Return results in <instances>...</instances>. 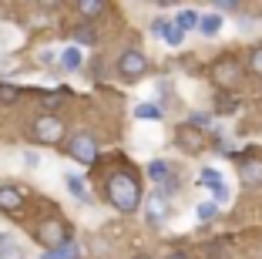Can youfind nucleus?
Masks as SVG:
<instances>
[{
  "label": "nucleus",
  "mask_w": 262,
  "mask_h": 259,
  "mask_svg": "<svg viewBox=\"0 0 262 259\" xmlns=\"http://www.w3.org/2000/svg\"><path fill=\"white\" fill-rule=\"evenodd\" d=\"M108 202L118 209V212H138L141 206V185L131 172H115L108 178Z\"/></svg>",
  "instance_id": "obj_1"
},
{
  "label": "nucleus",
  "mask_w": 262,
  "mask_h": 259,
  "mask_svg": "<svg viewBox=\"0 0 262 259\" xmlns=\"http://www.w3.org/2000/svg\"><path fill=\"white\" fill-rule=\"evenodd\" d=\"M212 77H215L219 88H232V84H239L242 77V64L235 54H225V57H219L215 64H212Z\"/></svg>",
  "instance_id": "obj_2"
},
{
  "label": "nucleus",
  "mask_w": 262,
  "mask_h": 259,
  "mask_svg": "<svg viewBox=\"0 0 262 259\" xmlns=\"http://www.w3.org/2000/svg\"><path fill=\"white\" fill-rule=\"evenodd\" d=\"M31 135H34V142H40V145H54V142H61V138H64V125H61V118L44 114V118L34 122Z\"/></svg>",
  "instance_id": "obj_3"
},
{
  "label": "nucleus",
  "mask_w": 262,
  "mask_h": 259,
  "mask_svg": "<svg viewBox=\"0 0 262 259\" xmlns=\"http://www.w3.org/2000/svg\"><path fill=\"white\" fill-rule=\"evenodd\" d=\"M71 158H77L81 165H94L98 162V142H94L88 131H77L71 138Z\"/></svg>",
  "instance_id": "obj_4"
},
{
  "label": "nucleus",
  "mask_w": 262,
  "mask_h": 259,
  "mask_svg": "<svg viewBox=\"0 0 262 259\" xmlns=\"http://www.w3.org/2000/svg\"><path fill=\"white\" fill-rule=\"evenodd\" d=\"M118 71H121V77H128V81H135V77H141L148 71V57L141 51H124L121 61H118Z\"/></svg>",
  "instance_id": "obj_5"
},
{
  "label": "nucleus",
  "mask_w": 262,
  "mask_h": 259,
  "mask_svg": "<svg viewBox=\"0 0 262 259\" xmlns=\"http://www.w3.org/2000/svg\"><path fill=\"white\" fill-rule=\"evenodd\" d=\"M40 243L47 246V249H57V246H64L68 243V226H64L61 219H47L44 226H40Z\"/></svg>",
  "instance_id": "obj_6"
},
{
  "label": "nucleus",
  "mask_w": 262,
  "mask_h": 259,
  "mask_svg": "<svg viewBox=\"0 0 262 259\" xmlns=\"http://www.w3.org/2000/svg\"><path fill=\"white\" fill-rule=\"evenodd\" d=\"M20 209H24V192L17 185H0V212L17 215Z\"/></svg>",
  "instance_id": "obj_7"
},
{
  "label": "nucleus",
  "mask_w": 262,
  "mask_h": 259,
  "mask_svg": "<svg viewBox=\"0 0 262 259\" xmlns=\"http://www.w3.org/2000/svg\"><path fill=\"white\" fill-rule=\"evenodd\" d=\"M145 209H148V222H151V226H165V222H168V215H171L168 198L158 195V192H155V195L145 202Z\"/></svg>",
  "instance_id": "obj_8"
},
{
  "label": "nucleus",
  "mask_w": 262,
  "mask_h": 259,
  "mask_svg": "<svg viewBox=\"0 0 262 259\" xmlns=\"http://www.w3.org/2000/svg\"><path fill=\"white\" fill-rule=\"evenodd\" d=\"M178 145L185 148L188 155H199L202 148H205V135H202L199 128H182L178 131Z\"/></svg>",
  "instance_id": "obj_9"
},
{
  "label": "nucleus",
  "mask_w": 262,
  "mask_h": 259,
  "mask_svg": "<svg viewBox=\"0 0 262 259\" xmlns=\"http://www.w3.org/2000/svg\"><path fill=\"white\" fill-rule=\"evenodd\" d=\"M239 175H242V182H246V185H259V182H262V162L246 158V162L239 165Z\"/></svg>",
  "instance_id": "obj_10"
},
{
  "label": "nucleus",
  "mask_w": 262,
  "mask_h": 259,
  "mask_svg": "<svg viewBox=\"0 0 262 259\" xmlns=\"http://www.w3.org/2000/svg\"><path fill=\"white\" fill-rule=\"evenodd\" d=\"M77 256H81L77 243H74V239H68V243H64V246H57V249H47L40 259H77Z\"/></svg>",
  "instance_id": "obj_11"
},
{
  "label": "nucleus",
  "mask_w": 262,
  "mask_h": 259,
  "mask_svg": "<svg viewBox=\"0 0 262 259\" xmlns=\"http://www.w3.org/2000/svg\"><path fill=\"white\" fill-rule=\"evenodd\" d=\"M64 185H68V192L74 198H81V202H91V192H88L84 178H77V175H64Z\"/></svg>",
  "instance_id": "obj_12"
},
{
  "label": "nucleus",
  "mask_w": 262,
  "mask_h": 259,
  "mask_svg": "<svg viewBox=\"0 0 262 259\" xmlns=\"http://www.w3.org/2000/svg\"><path fill=\"white\" fill-rule=\"evenodd\" d=\"M0 259H24V249L7 236V232H0Z\"/></svg>",
  "instance_id": "obj_13"
},
{
  "label": "nucleus",
  "mask_w": 262,
  "mask_h": 259,
  "mask_svg": "<svg viewBox=\"0 0 262 259\" xmlns=\"http://www.w3.org/2000/svg\"><path fill=\"white\" fill-rule=\"evenodd\" d=\"M199 31L205 34V37H215V34L222 31V17H219V14H208V17H199Z\"/></svg>",
  "instance_id": "obj_14"
},
{
  "label": "nucleus",
  "mask_w": 262,
  "mask_h": 259,
  "mask_svg": "<svg viewBox=\"0 0 262 259\" xmlns=\"http://www.w3.org/2000/svg\"><path fill=\"white\" fill-rule=\"evenodd\" d=\"M135 118H141V122H162V118H165V111H162L158 105H148V101H145V105H138V108H135Z\"/></svg>",
  "instance_id": "obj_15"
},
{
  "label": "nucleus",
  "mask_w": 262,
  "mask_h": 259,
  "mask_svg": "<svg viewBox=\"0 0 262 259\" xmlns=\"http://www.w3.org/2000/svg\"><path fill=\"white\" fill-rule=\"evenodd\" d=\"M148 175H151V178H155L158 185H165V182L171 178V168H168V162H165V158L151 162V165H148Z\"/></svg>",
  "instance_id": "obj_16"
},
{
  "label": "nucleus",
  "mask_w": 262,
  "mask_h": 259,
  "mask_svg": "<svg viewBox=\"0 0 262 259\" xmlns=\"http://www.w3.org/2000/svg\"><path fill=\"white\" fill-rule=\"evenodd\" d=\"M81 61H84L81 47H64V51H61V64H64L68 71H77V68H81Z\"/></svg>",
  "instance_id": "obj_17"
},
{
  "label": "nucleus",
  "mask_w": 262,
  "mask_h": 259,
  "mask_svg": "<svg viewBox=\"0 0 262 259\" xmlns=\"http://www.w3.org/2000/svg\"><path fill=\"white\" fill-rule=\"evenodd\" d=\"M175 27H178L182 34H185V31H192V27H199V14H195L192 7H185L182 14L175 17Z\"/></svg>",
  "instance_id": "obj_18"
},
{
  "label": "nucleus",
  "mask_w": 262,
  "mask_h": 259,
  "mask_svg": "<svg viewBox=\"0 0 262 259\" xmlns=\"http://www.w3.org/2000/svg\"><path fill=\"white\" fill-rule=\"evenodd\" d=\"M219 182H222V172H219V168H202V175H199L202 189H215Z\"/></svg>",
  "instance_id": "obj_19"
},
{
  "label": "nucleus",
  "mask_w": 262,
  "mask_h": 259,
  "mask_svg": "<svg viewBox=\"0 0 262 259\" xmlns=\"http://www.w3.org/2000/svg\"><path fill=\"white\" fill-rule=\"evenodd\" d=\"M195 212H199V222H212L219 215V206H215V202H202Z\"/></svg>",
  "instance_id": "obj_20"
},
{
  "label": "nucleus",
  "mask_w": 262,
  "mask_h": 259,
  "mask_svg": "<svg viewBox=\"0 0 262 259\" xmlns=\"http://www.w3.org/2000/svg\"><path fill=\"white\" fill-rule=\"evenodd\" d=\"M77 10L84 17H98V14H104V4H98V0H84V4H77Z\"/></svg>",
  "instance_id": "obj_21"
},
{
  "label": "nucleus",
  "mask_w": 262,
  "mask_h": 259,
  "mask_svg": "<svg viewBox=\"0 0 262 259\" xmlns=\"http://www.w3.org/2000/svg\"><path fill=\"white\" fill-rule=\"evenodd\" d=\"M168 31H171V21H165V17H158V21L151 24V34H155V37H168Z\"/></svg>",
  "instance_id": "obj_22"
},
{
  "label": "nucleus",
  "mask_w": 262,
  "mask_h": 259,
  "mask_svg": "<svg viewBox=\"0 0 262 259\" xmlns=\"http://www.w3.org/2000/svg\"><path fill=\"white\" fill-rule=\"evenodd\" d=\"M249 68H252L255 74L262 77V44H259V47H252V57H249Z\"/></svg>",
  "instance_id": "obj_23"
},
{
  "label": "nucleus",
  "mask_w": 262,
  "mask_h": 259,
  "mask_svg": "<svg viewBox=\"0 0 262 259\" xmlns=\"http://www.w3.org/2000/svg\"><path fill=\"white\" fill-rule=\"evenodd\" d=\"M212 195H215V202H229L232 192H229V185H225V182H219L215 189H212Z\"/></svg>",
  "instance_id": "obj_24"
},
{
  "label": "nucleus",
  "mask_w": 262,
  "mask_h": 259,
  "mask_svg": "<svg viewBox=\"0 0 262 259\" xmlns=\"http://www.w3.org/2000/svg\"><path fill=\"white\" fill-rule=\"evenodd\" d=\"M182 37H185V34L178 31V27H175V21H171V31H168V37H165V41H168L171 47H178V44H182Z\"/></svg>",
  "instance_id": "obj_25"
},
{
  "label": "nucleus",
  "mask_w": 262,
  "mask_h": 259,
  "mask_svg": "<svg viewBox=\"0 0 262 259\" xmlns=\"http://www.w3.org/2000/svg\"><path fill=\"white\" fill-rule=\"evenodd\" d=\"M219 101H222V105H219V111H232V108H235V101H232L229 94H222V98H219Z\"/></svg>",
  "instance_id": "obj_26"
},
{
  "label": "nucleus",
  "mask_w": 262,
  "mask_h": 259,
  "mask_svg": "<svg viewBox=\"0 0 262 259\" xmlns=\"http://www.w3.org/2000/svg\"><path fill=\"white\" fill-rule=\"evenodd\" d=\"M0 98H4V101H14L17 91H14V88H4V84H0Z\"/></svg>",
  "instance_id": "obj_27"
},
{
  "label": "nucleus",
  "mask_w": 262,
  "mask_h": 259,
  "mask_svg": "<svg viewBox=\"0 0 262 259\" xmlns=\"http://www.w3.org/2000/svg\"><path fill=\"white\" fill-rule=\"evenodd\" d=\"M77 41H81V44H88V41H94V31H91V27H84V31L77 34Z\"/></svg>",
  "instance_id": "obj_28"
},
{
  "label": "nucleus",
  "mask_w": 262,
  "mask_h": 259,
  "mask_svg": "<svg viewBox=\"0 0 262 259\" xmlns=\"http://www.w3.org/2000/svg\"><path fill=\"white\" fill-rule=\"evenodd\" d=\"M168 259H188V256H185V252H171Z\"/></svg>",
  "instance_id": "obj_29"
}]
</instances>
